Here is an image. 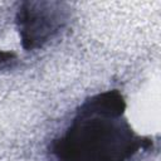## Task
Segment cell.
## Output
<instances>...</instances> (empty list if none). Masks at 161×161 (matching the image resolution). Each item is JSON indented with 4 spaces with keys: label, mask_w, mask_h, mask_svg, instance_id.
<instances>
[{
    "label": "cell",
    "mask_w": 161,
    "mask_h": 161,
    "mask_svg": "<svg viewBox=\"0 0 161 161\" xmlns=\"http://www.w3.org/2000/svg\"><path fill=\"white\" fill-rule=\"evenodd\" d=\"M138 147L140 138L125 118V101L109 91L80 106L53 152L58 161H128Z\"/></svg>",
    "instance_id": "1"
},
{
    "label": "cell",
    "mask_w": 161,
    "mask_h": 161,
    "mask_svg": "<svg viewBox=\"0 0 161 161\" xmlns=\"http://www.w3.org/2000/svg\"><path fill=\"white\" fill-rule=\"evenodd\" d=\"M69 11L60 3H23L16 23L23 47L36 49L54 38L68 21Z\"/></svg>",
    "instance_id": "2"
}]
</instances>
